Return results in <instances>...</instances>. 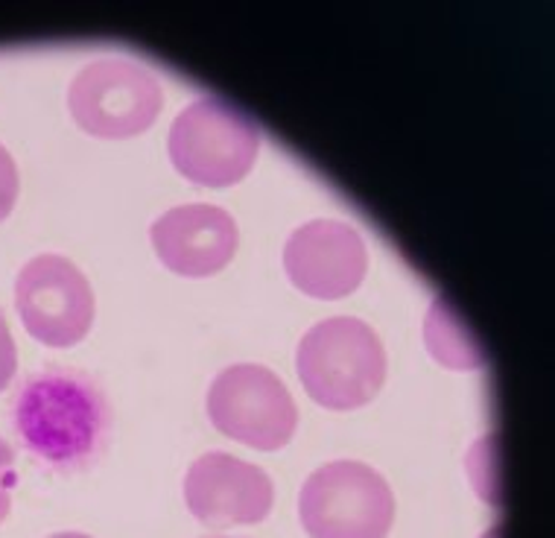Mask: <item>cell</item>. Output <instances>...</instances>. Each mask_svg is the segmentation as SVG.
Segmentation results:
<instances>
[{
    "label": "cell",
    "instance_id": "4",
    "mask_svg": "<svg viewBox=\"0 0 555 538\" xmlns=\"http://www.w3.org/2000/svg\"><path fill=\"white\" fill-rule=\"evenodd\" d=\"M298 515L310 538H386L395 521V498L377 471L339 460L307 477Z\"/></svg>",
    "mask_w": 555,
    "mask_h": 538
},
{
    "label": "cell",
    "instance_id": "13",
    "mask_svg": "<svg viewBox=\"0 0 555 538\" xmlns=\"http://www.w3.org/2000/svg\"><path fill=\"white\" fill-rule=\"evenodd\" d=\"M18 369V355H15V340L10 334V325L0 313V389H7Z\"/></svg>",
    "mask_w": 555,
    "mask_h": 538
},
{
    "label": "cell",
    "instance_id": "1",
    "mask_svg": "<svg viewBox=\"0 0 555 538\" xmlns=\"http://www.w3.org/2000/svg\"><path fill=\"white\" fill-rule=\"evenodd\" d=\"M12 413L27 451L56 469H82L106 445V398L70 369L36 372L15 395Z\"/></svg>",
    "mask_w": 555,
    "mask_h": 538
},
{
    "label": "cell",
    "instance_id": "14",
    "mask_svg": "<svg viewBox=\"0 0 555 538\" xmlns=\"http://www.w3.org/2000/svg\"><path fill=\"white\" fill-rule=\"evenodd\" d=\"M50 538H91V536H82V533H56V536Z\"/></svg>",
    "mask_w": 555,
    "mask_h": 538
},
{
    "label": "cell",
    "instance_id": "6",
    "mask_svg": "<svg viewBox=\"0 0 555 538\" xmlns=\"http://www.w3.org/2000/svg\"><path fill=\"white\" fill-rule=\"evenodd\" d=\"M208 415L229 439L258 451L284 448L298 424L296 401L284 381L258 363L222 369L208 389Z\"/></svg>",
    "mask_w": 555,
    "mask_h": 538
},
{
    "label": "cell",
    "instance_id": "9",
    "mask_svg": "<svg viewBox=\"0 0 555 538\" xmlns=\"http://www.w3.org/2000/svg\"><path fill=\"white\" fill-rule=\"evenodd\" d=\"M272 481L258 465L231 453H205L184 477V500L193 518L205 527L258 524L272 510Z\"/></svg>",
    "mask_w": 555,
    "mask_h": 538
},
{
    "label": "cell",
    "instance_id": "3",
    "mask_svg": "<svg viewBox=\"0 0 555 538\" xmlns=\"http://www.w3.org/2000/svg\"><path fill=\"white\" fill-rule=\"evenodd\" d=\"M260 153V129L243 108L220 97H199L170 129V162L202 188H229L249 176Z\"/></svg>",
    "mask_w": 555,
    "mask_h": 538
},
{
    "label": "cell",
    "instance_id": "5",
    "mask_svg": "<svg viewBox=\"0 0 555 538\" xmlns=\"http://www.w3.org/2000/svg\"><path fill=\"white\" fill-rule=\"evenodd\" d=\"M162 82L138 62L100 59L77 74L67 108L88 134L120 141L146 132L162 112Z\"/></svg>",
    "mask_w": 555,
    "mask_h": 538
},
{
    "label": "cell",
    "instance_id": "7",
    "mask_svg": "<svg viewBox=\"0 0 555 538\" xmlns=\"http://www.w3.org/2000/svg\"><path fill=\"white\" fill-rule=\"evenodd\" d=\"M15 305L29 336L53 348L79 343L94 322L91 284L77 264L62 255H39L21 269Z\"/></svg>",
    "mask_w": 555,
    "mask_h": 538
},
{
    "label": "cell",
    "instance_id": "10",
    "mask_svg": "<svg viewBox=\"0 0 555 538\" xmlns=\"http://www.w3.org/2000/svg\"><path fill=\"white\" fill-rule=\"evenodd\" d=\"M155 255L184 279H205L229 267L240 243L237 222L217 205H179L164 212L150 229Z\"/></svg>",
    "mask_w": 555,
    "mask_h": 538
},
{
    "label": "cell",
    "instance_id": "2",
    "mask_svg": "<svg viewBox=\"0 0 555 538\" xmlns=\"http://www.w3.org/2000/svg\"><path fill=\"white\" fill-rule=\"evenodd\" d=\"M296 369L313 401L327 410H354L384 386L386 351L363 319L334 317L301 336Z\"/></svg>",
    "mask_w": 555,
    "mask_h": 538
},
{
    "label": "cell",
    "instance_id": "8",
    "mask_svg": "<svg viewBox=\"0 0 555 538\" xmlns=\"http://www.w3.org/2000/svg\"><path fill=\"white\" fill-rule=\"evenodd\" d=\"M284 269L301 293L313 298L351 296L369 269L360 231L339 220H310L289 234Z\"/></svg>",
    "mask_w": 555,
    "mask_h": 538
},
{
    "label": "cell",
    "instance_id": "12",
    "mask_svg": "<svg viewBox=\"0 0 555 538\" xmlns=\"http://www.w3.org/2000/svg\"><path fill=\"white\" fill-rule=\"evenodd\" d=\"M12 486H15V453L0 439V521L10 515Z\"/></svg>",
    "mask_w": 555,
    "mask_h": 538
},
{
    "label": "cell",
    "instance_id": "11",
    "mask_svg": "<svg viewBox=\"0 0 555 538\" xmlns=\"http://www.w3.org/2000/svg\"><path fill=\"white\" fill-rule=\"evenodd\" d=\"M15 200H18V167L7 153V146L0 144V220H7Z\"/></svg>",
    "mask_w": 555,
    "mask_h": 538
}]
</instances>
